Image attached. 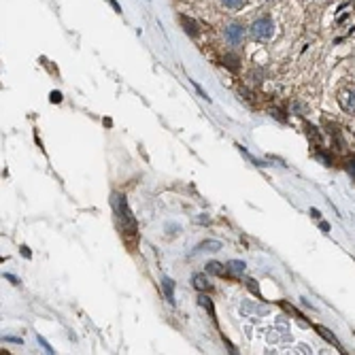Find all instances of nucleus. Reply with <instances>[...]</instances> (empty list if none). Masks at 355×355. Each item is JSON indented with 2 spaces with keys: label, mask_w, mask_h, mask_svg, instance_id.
Wrapping results in <instances>:
<instances>
[{
  "label": "nucleus",
  "mask_w": 355,
  "mask_h": 355,
  "mask_svg": "<svg viewBox=\"0 0 355 355\" xmlns=\"http://www.w3.org/2000/svg\"><path fill=\"white\" fill-rule=\"evenodd\" d=\"M249 34H251L253 41H260V43L270 41L274 37V21H272V17L270 15H260L251 24Z\"/></svg>",
  "instance_id": "f257e3e1"
},
{
  "label": "nucleus",
  "mask_w": 355,
  "mask_h": 355,
  "mask_svg": "<svg viewBox=\"0 0 355 355\" xmlns=\"http://www.w3.org/2000/svg\"><path fill=\"white\" fill-rule=\"evenodd\" d=\"M113 207H115V211H117L119 222H122L124 230H126V232H130V234L136 232V219L132 217L130 209H128L126 198H124V196H119V194H115V196H113Z\"/></svg>",
  "instance_id": "f03ea898"
},
{
  "label": "nucleus",
  "mask_w": 355,
  "mask_h": 355,
  "mask_svg": "<svg viewBox=\"0 0 355 355\" xmlns=\"http://www.w3.org/2000/svg\"><path fill=\"white\" fill-rule=\"evenodd\" d=\"M223 37H225V41L230 43V45H240V43L245 41V26L243 24H236V21H234V24H228L223 28Z\"/></svg>",
  "instance_id": "7ed1b4c3"
},
{
  "label": "nucleus",
  "mask_w": 355,
  "mask_h": 355,
  "mask_svg": "<svg viewBox=\"0 0 355 355\" xmlns=\"http://www.w3.org/2000/svg\"><path fill=\"white\" fill-rule=\"evenodd\" d=\"M340 106L349 113V115H355V88H351V89H345L343 94H340Z\"/></svg>",
  "instance_id": "20e7f679"
},
{
  "label": "nucleus",
  "mask_w": 355,
  "mask_h": 355,
  "mask_svg": "<svg viewBox=\"0 0 355 355\" xmlns=\"http://www.w3.org/2000/svg\"><path fill=\"white\" fill-rule=\"evenodd\" d=\"M191 285H194L198 292H209L211 289V283H209V279L204 274H194L191 276Z\"/></svg>",
  "instance_id": "39448f33"
},
{
  "label": "nucleus",
  "mask_w": 355,
  "mask_h": 355,
  "mask_svg": "<svg viewBox=\"0 0 355 355\" xmlns=\"http://www.w3.org/2000/svg\"><path fill=\"white\" fill-rule=\"evenodd\" d=\"M179 19H181V24H183V28H185V32L189 37H198V24L194 19H189L187 15H181Z\"/></svg>",
  "instance_id": "423d86ee"
},
{
  "label": "nucleus",
  "mask_w": 355,
  "mask_h": 355,
  "mask_svg": "<svg viewBox=\"0 0 355 355\" xmlns=\"http://www.w3.org/2000/svg\"><path fill=\"white\" fill-rule=\"evenodd\" d=\"M162 287H164V294H166V300L173 304L175 302V294H173V289H175V281L173 279H168V276H164L162 279Z\"/></svg>",
  "instance_id": "0eeeda50"
},
{
  "label": "nucleus",
  "mask_w": 355,
  "mask_h": 355,
  "mask_svg": "<svg viewBox=\"0 0 355 355\" xmlns=\"http://www.w3.org/2000/svg\"><path fill=\"white\" fill-rule=\"evenodd\" d=\"M225 268H228V274H243L247 264H245V262H238V260H232V262L225 264Z\"/></svg>",
  "instance_id": "6e6552de"
},
{
  "label": "nucleus",
  "mask_w": 355,
  "mask_h": 355,
  "mask_svg": "<svg viewBox=\"0 0 355 355\" xmlns=\"http://www.w3.org/2000/svg\"><path fill=\"white\" fill-rule=\"evenodd\" d=\"M207 270H209L211 274H219V276L228 274V268H225L223 264H219V262H209V264H207Z\"/></svg>",
  "instance_id": "1a4fd4ad"
},
{
  "label": "nucleus",
  "mask_w": 355,
  "mask_h": 355,
  "mask_svg": "<svg viewBox=\"0 0 355 355\" xmlns=\"http://www.w3.org/2000/svg\"><path fill=\"white\" fill-rule=\"evenodd\" d=\"M315 330L319 332V334H321V338H325V340H328V343H332L334 347H338V349H340V343H338V340H336L334 336H332V332H330V330L321 328V325H315Z\"/></svg>",
  "instance_id": "9d476101"
},
{
  "label": "nucleus",
  "mask_w": 355,
  "mask_h": 355,
  "mask_svg": "<svg viewBox=\"0 0 355 355\" xmlns=\"http://www.w3.org/2000/svg\"><path fill=\"white\" fill-rule=\"evenodd\" d=\"M222 2V6H225V9H230V11H238V9H243L247 0H219Z\"/></svg>",
  "instance_id": "9b49d317"
},
{
  "label": "nucleus",
  "mask_w": 355,
  "mask_h": 355,
  "mask_svg": "<svg viewBox=\"0 0 355 355\" xmlns=\"http://www.w3.org/2000/svg\"><path fill=\"white\" fill-rule=\"evenodd\" d=\"M223 64H225V66H228L230 70H234V73L238 70V58H236V55H232V53H230V55H225V58H223Z\"/></svg>",
  "instance_id": "f8f14e48"
},
{
  "label": "nucleus",
  "mask_w": 355,
  "mask_h": 355,
  "mask_svg": "<svg viewBox=\"0 0 355 355\" xmlns=\"http://www.w3.org/2000/svg\"><path fill=\"white\" fill-rule=\"evenodd\" d=\"M200 251H217V249H222V243H217V240H209V243H202L200 247H198Z\"/></svg>",
  "instance_id": "ddd939ff"
},
{
  "label": "nucleus",
  "mask_w": 355,
  "mask_h": 355,
  "mask_svg": "<svg viewBox=\"0 0 355 355\" xmlns=\"http://www.w3.org/2000/svg\"><path fill=\"white\" fill-rule=\"evenodd\" d=\"M198 304H200V307H204V309H209L211 313H213V304H211V300H209L207 296H200V298H198Z\"/></svg>",
  "instance_id": "4468645a"
},
{
  "label": "nucleus",
  "mask_w": 355,
  "mask_h": 355,
  "mask_svg": "<svg viewBox=\"0 0 355 355\" xmlns=\"http://www.w3.org/2000/svg\"><path fill=\"white\" fill-rule=\"evenodd\" d=\"M39 343H41L43 347H45V351H47V353H53V349H51V345H49V343H47V340H45V338H43V336H39Z\"/></svg>",
  "instance_id": "2eb2a0df"
},
{
  "label": "nucleus",
  "mask_w": 355,
  "mask_h": 355,
  "mask_svg": "<svg viewBox=\"0 0 355 355\" xmlns=\"http://www.w3.org/2000/svg\"><path fill=\"white\" fill-rule=\"evenodd\" d=\"M347 168H349V173L355 177V158H353V160H349V164H347Z\"/></svg>",
  "instance_id": "dca6fc26"
},
{
  "label": "nucleus",
  "mask_w": 355,
  "mask_h": 355,
  "mask_svg": "<svg viewBox=\"0 0 355 355\" xmlns=\"http://www.w3.org/2000/svg\"><path fill=\"white\" fill-rule=\"evenodd\" d=\"M60 100H62V94H60V91H53V94H51V102H60Z\"/></svg>",
  "instance_id": "f3484780"
},
{
  "label": "nucleus",
  "mask_w": 355,
  "mask_h": 355,
  "mask_svg": "<svg viewBox=\"0 0 355 355\" xmlns=\"http://www.w3.org/2000/svg\"><path fill=\"white\" fill-rule=\"evenodd\" d=\"M247 283H249V289H251V292H255V294L260 296V289H258V285H255V281H247Z\"/></svg>",
  "instance_id": "a211bd4d"
},
{
  "label": "nucleus",
  "mask_w": 355,
  "mask_h": 355,
  "mask_svg": "<svg viewBox=\"0 0 355 355\" xmlns=\"http://www.w3.org/2000/svg\"><path fill=\"white\" fill-rule=\"evenodd\" d=\"M311 215H313L315 219H319V211H317V209H311Z\"/></svg>",
  "instance_id": "6ab92c4d"
},
{
  "label": "nucleus",
  "mask_w": 355,
  "mask_h": 355,
  "mask_svg": "<svg viewBox=\"0 0 355 355\" xmlns=\"http://www.w3.org/2000/svg\"><path fill=\"white\" fill-rule=\"evenodd\" d=\"M262 2H272V0H262Z\"/></svg>",
  "instance_id": "aec40b11"
}]
</instances>
